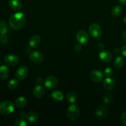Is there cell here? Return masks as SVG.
Instances as JSON below:
<instances>
[{
    "label": "cell",
    "instance_id": "14",
    "mask_svg": "<svg viewBox=\"0 0 126 126\" xmlns=\"http://www.w3.org/2000/svg\"><path fill=\"white\" fill-rule=\"evenodd\" d=\"M41 42V38L40 36L36 34L33 35L30 38L29 40V46L30 47L35 49L39 46V44Z\"/></svg>",
    "mask_w": 126,
    "mask_h": 126
},
{
    "label": "cell",
    "instance_id": "32",
    "mask_svg": "<svg viewBox=\"0 0 126 126\" xmlns=\"http://www.w3.org/2000/svg\"><path fill=\"white\" fill-rule=\"evenodd\" d=\"M75 50H76V52H79L82 50V46H81V44H78L75 46Z\"/></svg>",
    "mask_w": 126,
    "mask_h": 126
},
{
    "label": "cell",
    "instance_id": "15",
    "mask_svg": "<svg viewBox=\"0 0 126 126\" xmlns=\"http://www.w3.org/2000/svg\"><path fill=\"white\" fill-rule=\"evenodd\" d=\"M9 6L13 11H17L22 9V3L20 0H9Z\"/></svg>",
    "mask_w": 126,
    "mask_h": 126
},
{
    "label": "cell",
    "instance_id": "26",
    "mask_svg": "<svg viewBox=\"0 0 126 126\" xmlns=\"http://www.w3.org/2000/svg\"><path fill=\"white\" fill-rule=\"evenodd\" d=\"M103 102L106 104H109L111 103L113 101V95L110 93H105L103 94V97H102Z\"/></svg>",
    "mask_w": 126,
    "mask_h": 126
},
{
    "label": "cell",
    "instance_id": "21",
    "mask_svg": "<svg viewBox=\"0 0 126 126\" xmlns=\"http://www.w3.org/2000/svg\"><path fill=\"white\" fill-rule=\"evenodd\" d=\"M122 12H123V9L121 6H115L111 9V14L114 17H118L121 16Z\"/></svg>",
    "mask_w": 126,
    "mask_h": 126
},
{
    "label": "cell",
    "instance_id": "31",
    "mask_svg": "<svg viewBox=\"0 0 126 126\" xmlns=\"http://www.w3.org/2000/svg\"><path fill=\"white\" fill-rule=\"evenodd\" d=\"M121 52L123 54V55L126 57V44L122 47V48L121 49Z\"/></svg>",
    "mask_w": 126,
    "mask_h": 126
},
{
    "label": "cell",
    "instance_id": "10",
    "mask_svg": "<svg viewBox=\"0 0 126 126\" xmlns=\"http://www.w3.org/2000/svg\"><path fill=\"white\" fill-rule=\"evenodd\" d=\"M104 75L100 70H93L90 73V79L94 82H100L103 79Z\"/></svg>",
    "mask_w": 126,
    "mask_h": 126
},
{
    "label": "cell",
    "instance_id": "27",
    "mask_svg": "<svg viewBox=\"0 0 126 126\" xmlns=\"http://www.w3.org/2000/svg\"><path fill=\"white\" fill-rule=\"evenodd\" d=\"M27 125V122L22 118L17 119L14 123V126H26Z\"/></svg>",
    "mask_w": 126,
    "mask_h": 126
},
{
    "label": "cell",
    "instance_id": "19",
    "mask_svg": "<svg viewBox=\"0 0 126 126\" xmlns=\"http://www.w3.org/2000/svg\"><path fill=\"white\" fill-rule=\"evenodd\" d=\"M27 104V100L26 99L25 97L23 96H20L18 98H16L15 101V105L18 108H23L25 107L26 105Z\"/></svg>",
    "mask_w": 126,
    "mask_h": 126
},
{
    "label": "cell",
    "instance_id": "22",
    "mask_svg": "<svg viewBox=\"0 0 126 126\" xmlns=\"http://www.w3.org/2000/svg\"><path fill=\"white\" fill-rule=\"evenodd\" d=\"M51 96L55 100L59 101V102L62 100L64 97L63 94L60 91H55L52 92L51 94Z\"/></svg>",
    "mask_w": 126,
    "mask_h": 126
},
{
    "label": "cell",
    "instance_id": "17",
    "mask_svg": "<svg viewBox=\"0 0 126 126\" xmlns=\"http://www.w3.org/2000/svg\"><path fill=\"white\" fill-rule=\"evenodd\" d=\"M38 118H39L38 114L35 111L28 112L25 115V118L27 121L31 123H35L38 119Z\"/></svg>",
    "mask_w": 126,
    "mask_h": 126
},
{
    "label": "cell",
    "instance_id": "28",
    "mask_svg": "<svg viewBox=\"0 0 126 126\" xmlns=\"http://www.w3.org/2000/svg\"><path fill=\"white\" fill-rule=\"evenodd\" d=\"M113 73V70H112L111 68H107L105 70H104V75H105L107 77H110Z\"/></svg>",
    "mask_w": 126,
    "mask_h": 126
},
{
    "label": "cell",
    "instance_id": "13",
    "mask_svg": "<svg viewBox=\"0 0 126 126\" xmlns=\"http://www.w3.org/2000/svg\"><path fill=\"white\" fill-rule=\"evenodd\" d=\"M45 94V89L44 87L41 85H37L33 88V94L36 98H41L44 96Z\"/></svg>",
    "mask_w": 126,
    "mask_h": 126
},
{
    "label": "cell",
    "instance_id": "3",
    "mask_svg": "<svg viewBox=\"0 0 126 126\" xmlns=\"http://www.w3.org/2000/svg\"><path fill=\"white\" fill-rule=\"evenodd\" d=\"M79 108L75 105H70L66 111V116L70 121L76 120L79 116Z\"/></svg>",
    "mask_w": 126,
    "mask_h": 126
},
{
    "label": "cell",
    "instance_id": "20",
    "mask_svg": "<svg viewBox=\"0 0 126 126\" xmlns=\"http://www.w3.org/2000/svg\"><path fill=\"white\" fill-rule=\"evenodd\" d=\"M114 66L116 68L120 69L123 67L124 65V59L121 56H118L114 60Z\"/></svg>",
    "mask_w": 126,
    "mask_h": 126
},
{
    "label": "cell",
    "instance_id": "18",
    "mask_svg": "<svg viewBox=\"0 0 126 126\" xmlns=\"http://www.w3.org/2000/svg\"><path fill=\"white\" fill-rule=\"evenodd\" d=\"M9 69L6 65H2L0 66V79H7L9 76Z\"/></svg>",
    "mask_w": 126,
    "mask_h": 126
},
{
    "label": "cell",
    "instance_id": "30",
    "mask_svg": "<svg viewBox=\"0 0 126 126\" xmlns=\"http://www.w3.org/2000/svg\"><path fill=\"white\" fill-rule=\"evenodd\" d=\"M121 121L124 126H126V112H124L121 116Z\"/></svg>",
    "mask_w": 126,
    "mask_h": 126
},
{
    "label": "cell",
    "instance_id": "39",
    "mask_svg": "<svg viewBox=\"0 0 126 126\" xmlns=\"http://www.w3.org/2000/svg\"><path fill=\"white\" fill-rule=\"evenodd\" d=\"M0 62H1V59H0Z\"/></svg>",
    "mask_w": 126,
    "mask_h": 126
},
{
    "label": "cell",
    "instance_id": "29",
    "mask_svg": "<svg viewBox=\"0 0 126 126\" xmlns=\"http://www.w3.org/2000/svg\"><path fill=\"white\" fill-rule=\"evenodd\" d=\"M8 38L6 34H1L0 35V43L2 44H4V43H7Z\"/></svg>",
    "mask_w": 126,
    "mask_h": 126
},
{
    "label": "cell",
    "instance_id": "12",
    "mask_svg": "<svg viewBox=\"0 0 126 126\" xmlns=\"http://www.w3.org/2000/svg\"><path fill=\"white\" fill-rule=\"evenodd\" d=\"M99 57L101 61L107 63L112 60V54L108 50H102L99 54Z\"/></svg>",
    "mask_w": 126,
    "mask_h": 126
},
{
    "label": "cell",
    "instance_id": "11",
    "mask_svg": "<svg viewBox=\"0 0 126 126\" xmlns=\"http://www.w3.org/2000/svg\"><path fill=\"white\" fill-rule=\"evenodd\" d=\"M4 62L5 63L9 66H14V65H17L19 61L18 56L14 54H8L6 55L4 57Z\"/></svg>",
    "mask_w": 126,
    "mask_h": 126
},
{
    "label": "cell",
    "instance_id": "4",
    "mask_svg": "<svg viewBox=\"0 0 126 126\" xmlns=\"http://www.w3.org/2000/svg\"><path fill=\"white\" fill-rule=\"evenodd\" d=\"M89 33L91 36L94 39H98L102 34V28L97 23H93L89 26Z\"/></svg>",
    "mask_w": 126,
    "mask_h": 126
},
{
    "label": "cell",
    "instance_id": "1",
    "mask_svg": "<svg viewBox=\"0 0 126 126\" xmlns=\"http://www.w3.org/2000/svg\"><path fill=\"white\" fill-rule=\"evenodd\" d=\"M26 22L25 16L22 12H16L10 16L8 20L9 27L14 30H20Z\"/></svg>",
    "mask_w": 126,
    "mask_h": 126
},
{
    "label": "cell",
    "instance_id": "7",
    "mask_svg": "<svg viewBox=\"0 0 126 126\" xmlns=\"http://www.w3.org/2000/svg\"><path fill=\"white\" fill-rule=\"evenodd\" d=\"M109 109L105 105H100L95 110V116L98 119H104L108 116Z\"/></svg>",
    "mask_w": 126,
    "mask_h": 126
},
{
    "label": "cell",
    "instance_id": "16",
    "mask_svg": "<svg viewBox=\"0 0 126 126\" xmlns=\"http://www.w3.org/2000/svg\"><path fill=\"white\" fill-rule=\"evenodd\" d=\"M116 82L115 81L113 78H107L104 80L103 82V87L107 90H112L115 87Z\"/></svg>",
    "mask_w": 126,
    "mask_h": 126
},
{
    "label": "cell",
    "instance_id": "38",
    "mask_svg": "<svg viewBox=\"0 0 126 126\" xmlns=\"http://www.w3.org/2000/svg\"><path fill=\"white\" fill-rule=\"evenodd\" d=\"M124 23H126V17H125L124 18Z\"/></svg>",
    "mask_w": 126,
    "mask_h": 126
},
{
    "label": "cell",
    "instance_id": "36",
    "mask_svg": "<svg viewBox=\"0 0 126 126\" xmlns=\"http://www.w3.org/2000/svg\"><path fill=\"white\" fill-rule=\"evenodd\" d=\"M118 1L121 4L126 5V0H118Z\"/></svg>",
    "mask_w": 126,
    "mask_h": 126
},
{
    "label": "cell",
    "instance_id": "2",
    "mask_svg": "<svg viewBox=\"0 0 126 126\" xmlns=\"http://www.w3.org/2000/svg\"><path fill=\"white\" fill-rule=\"evenodd\" d=\"M15 110L14 105L10 101H3L0 103V114L9 115Z\"/></svg>",
    "mask_w": 126,
    "mask_h": 126
},
{
    "label": "cell",
    "instance_id": "24",
    "mask_svg": "<svg viewBox=\"0 0 126 126\" xmlns=\"http://www.w3.org/2000/svg\"><path fill=\"white\" fill-rule=\"evenodd\" d=\"M8 33V27L5 20L0 21V34H6Z\"/></svg>",
    "mask_w": 126,
    "mask_h": 126
},
{
    "label": "cell",
    "instance_id": "34",
    "mask_svg": "<svg viewBox=\"0 0 126 126\" xmlns=\"http://www.w3.org/2000/svg\"><path fill=\"white\" fill-rule=\"evenodd\" d=\"M36 82H38V83H39V84L42 83V82H43V78H41V77L38 78L36 79Z\"/></svg>",
    "mask_w": 126,
    "mask_h": 126
},
{
    "label": "cell",
    "instance_id": "23",
    "mask_svg": "<svg viewBox=\"0 0 126 126\" xmlns=\"http://www.w3.org/2000/svg\"><path fill=\"white\" fill-rule=\"evenodd\" d=\"M66 100L70 103H74L77 100V95L75 92H68L66 95Z\"/></svg>",
    "mask_w": 126,
    "mask_h": 126
},
{
    "label": "cell",
    "instance_id": "6",
    "mask_svg": "<svg viewBox=\"0 0 126 126\" xmlns=\"http://www.w3.org/2000/svg\"><path fill=\"white\" fill-rule=\"evenodd\" d=\"M57 78L54 76H49L47 77L44 80V86L47 89L52 90L55 89L58 85Z\"/></svg>",
    "mask_w": 126,
    "mask_h": 126
},
{
    "label": "cell",
    "instance_id": "5",
    "mask_svg": "<svg viewBox=\"0 0 126 126\" xmlns=\"http://www.w3.org/2000/svg\"><path fill=\"white\" fill-rule=\"evenodd\" d=\"M30 59L32 63L36 65H39L42 63L44 61V55L41 52L34 50L32 51L30 54Z\"/></svg>",
    "mask_w": 126,
    "mask_h": 126
},
{
    "label": "cell",
    "instance_id": "8",
    "mask_svg": "<svg viewBox=\"0 0 126 126\" xmlns=\"http://www.w3.org/2000/svg\"><path fill=\"white\" fill-rule=\"evenodd\" d=\"M28 73H29V71H28V68L23 65V66H20L17 70L16 72V77L17 78V79L22 81L27 78Z\"/></svg>",
    "mask_w": 126,
    "mask_h": 126
},
{
    "label": "cell",
    "instance_id": "35",
    "mask_svg": "<svg viewBox=\"0 0 126 126\" xmlns=\"http://www.w3.org/2000/svg\"><path fill=\"white\" fill-rule=\"evenodd\" d=\"M122 38H123V39L124 40V41H125L126 43V30L124 31V33H123Z\"/></svg>",
    "mask_w": 126,
    "mask_h": 126
},
{
    "label": "cell",
    "instance_id": "37",
    "mask_svg": "<svg viewBox=\"0 0 126 126\" xmlns=\"http://www.w3.org/2000/svg\"><path fill=\"white\" fill-rule=\"evenodd\" d=\"M114 52L115 53V54H118V53L121 52V50L119 48H115V49H114Z\"/></svg>",
    "mask_w": 126,
    "mask_h": 126
},
{
    "label": "cell",
    "instance_id": "25",
    "mask_svg": "<svg viewBox=\"0 0 126 126\" xmlns=\"http://www.w3.org/2000/svg\"><path fill=\"white\" fill-rule=\"evenodd\" d=\"M18 85V80L16 79H12L9 80L7 84V86L9 89L14 90L17 87Z\"/></svg>",
    "mask_w": 126,
    "mask_h": 126
},
{
    "label": "cell",
    "instance_id": "33",
    "mask_svg": "<svg viewBox=\"0 0 126 126\" xmlns=\"http://www.w3.org/2000/svg\"><path fill=\"white\" fill-rule=\"evenodd\" d=\"M97 47H98V49H100V50H102V49L104 48V45H103L102 43H99L97 46Z\"/></svg>",
    "mask_w": 126,
    "mask_h": 126
},
{
    "label": "cell",
    "instance_id": "9",
    "mask_svg": "<svg viewBox=\"0 0 126 126\" xmlns=\"http://www.w3.org/2000/svg\"><path fill=\"white\" fill-rule=\"evenodd\" d=\"M88 33L84 30H81L76 34V40L79 44H86L89 41Z\"/></svg>",
    "mask_w": 126,
    "mask_h": 126
}]
</instances>
